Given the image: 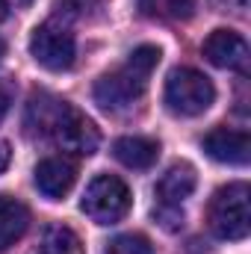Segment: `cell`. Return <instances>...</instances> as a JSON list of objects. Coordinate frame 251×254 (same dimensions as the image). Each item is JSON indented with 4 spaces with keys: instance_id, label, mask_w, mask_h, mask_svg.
<instances>
[{
    "instance_id": "6da1fadb",
    "label": "cell",
    "mask_w": 251,
    "mask_h": 254,
    "mask_svg": "<svg viewBox=\"0 0 251 254\" xmlns=\"http://www.w3.org/2000/svg\"><path fill=\"white\" fill-rule=\"evenodd\" d=\"M24 125L33 136L54 142L57 148L80 154V157L95 154L98 142H101L95 122L51 92H33L27 113H24Z\"/></svg>"
},
{
    "instance_id": "7a4b0ae2",
    "label": "cell",
    "mask_w": 251,
    "mask_h": 254,
    "mask_svg": "<svg viewBox=\"0 0 251 254\" xmlns=\"http://www.w3.org/2000/svg\"><path fill=\"white\" fill-rule=\"evenodd\" d=\"M160 63V48L154 45H139L125 65H119L116 71L104 74L98 83H95V104L110 110V113H119L127 110L133 101L142 98V92L148 89V80L154 74V68Z\"/></svg>"
},
{
    "instance_id": "3957f363",
    "label": "cell",
    "mask_w": 251,
    "mask_h": 254,
    "mask_svg": "<svg viewBox=\"0 0 251 254\" xmlns=\"http://www.w3.org/2000/svg\"><path fill=\"white\" fill-rule=\"evenodd\" d=\"M249 184H228L213 192L210 207H207V225L219 240L240 243L249 237L251 213H249Z\"/></svg>"
},
{
    "instance_id": "277c9868",
    "label": "cell",
    "mask_w": 251,
    "mask_h": 254,
    "mask_svg": "<svg viewBox=\"0 0 251 254\" xmlns=\"http://www.w3.org/2000/svg\"><path fill=\"white\" fill-rule=\"evenodd\" d=\"M163 101H166L169 113L192 119V116H201V113L210 110V104L216 101V89H213L210 77H204L201 71H195V68H175L166 77Z\"/></svg>"
},
{
    "instance_id": "5b68a950",
    "label": "cell",
    "mask_w": 251,
    "mask_h": 254,
    "mask_svg": "<svg viewBox=\"0 0 251 254\" xmlns=\"http://www.w3.org/2000/svg\"><path fill=\"white\" fill-rule=\"evenodd\" d=\"M195 169L189 163H175L154 187V219L166 228V231H178L184 228V201L195 192Z\"/></svg>"
},
{
    "instance_id": "8992f818",
    "label": "cell",
    "mask_w": 251,
    "mask_h": 254,
    "mask_svg": "<svg viewBox=\"0 0 251 254\" xmlns=\"http://www.w3.org/2000/svg\"><path fill=\"white\" fill-rule=\"evenodd\" d=\"M130 190L122 178L116 175H98L89 187H86V195H83V213L98 222V225H116L122 222L130 210Z\"/></svg>"
},
{
    "instance_id": "52a82bcc",
    "label": "cell",
    "mask_w": 251,
    "mask_h": 254,
    "mask_svg": "<svg viewBox=\"0 0 251 254\" xmlns=\"http://www.w3.org/2000/svg\"><path fill=\"white\" fill-rule=\"evenodd\" d=\"M30 54L33 60L48 68V71H68L74 60H77V42H74V33L57 24V21H48L42 27L33 30L30 36Z\"/></svg>"
},
{
    "instance_id": "ba28073f",
    "label": "cell",
    "mask_w": 251,
    "mask_h": 254,
    "mask_svg": "<svg viewBox=\"0 0 251 254\" xmlns=\"http://www.w3.org/2000/svg\"><path fill=\"white\" fill-rule=\"evenodd\" d=\"M201 51H204L207 63H213L216 68H228V71H240V74L249 71V42L234 30H213L204 39Z\"/></svg>"
},
{
    "instance_id": "9c48e42d",
    "label": "cell",
    "mask_w": 251,
    "mask_h": 254,
    "mask_svg": "<svg viewBox=\"0 0 251 254\" xmlns=\"http://www.w3.org/2000/svg\"><path fill=\"white\" fill-rule=\"evenodd\" d=\"M201 148L207 151L210 160L225 163V166H249L251 157V139L246 130L234 127H216L201 139Z\"/></svg>"
},
{
    "instance_id": "30bf717a",
    "label": "cell",
    "mask_w": 251,
    "mask_h": 254,
    "mask_svg": "<svg viewBox=\"0 0 251 254\" xmlns=\"http://www.w3.org/2000/svg\"><path fill=\"white\" fill-rule=\"evenodd\" d=\"M74 181H77V166L68 157H45L36 166V187L51 201H60L63 195H68Z\"/></svg>"
},
{
    "instance_id": "8fae6325",
    "label": "cell",
    "mask_w": 251,
    "mask_h": 254,
    "mask_svg": "<svg viewBox=\"0 0 251 254\" xmlns=\"http://www.w3.org/2000/svg\"><path fill=\"white\" fill-rule=\"evenodd\" d=\"M30 228V210L12 195H0V252L12 249Z\"/></svg>"
},
{
    "instance_id": "7c38bea8",
    "label": "cell",
    "mask_w": 251,
    "mask_h": 254,
    "mask_svg": "<svg viewBox=\"0 0 251 254\" xmlns=\"http://www.w3.org/2000/svg\"><path fill=\"white\" fill-rule=\"evenodd\" d=\"M113 154L127 169H151L160 157V142L148 136H122L116 139Z\"/></svg>"
},
{
    "instance_id": "4fadbf2b",
    "label": "cell",
    "mask_w": 251,
    "mask_h": 254,
    "mask_svg": "<svg viewBox=\"0 0 251 254\" xmlns=\"http://www.w3.org/2000/svg\"><path fill=\"white\" fill-rule=\"evenodd\" d=\"M30 254H83L80 237L65 225H48Z\"/></svg>"
},
{
    "instance_id": "5bb4252c",
    "label": "cell",
    "mask_w": 251,
    "mask_h": 254,
    "mask_svg": "<svg viewBox=\"0 0 251 254\" xmlns=\"http://www.w3.org/2000/svg\"><path fill=\"white\" fill-rule=\"evenodd\" d=\"M145 18L157 21H184L195 12V0H136Z\"/></svg>"
},
{
    "instance_id": "9a60e30c",
    "label": "cell",
    "mask_w": 251,
    "mask_h": 254,
    "mask_svg": "<svg viewBox=\"0 0 251 254\" xmlns=\"http://www.w3.org/2000/svg\"><path fill=\"white\" fill-rule=\"evenodd\" d=\"M107 254H154V246L142 234H122L107 246Z\"/></svg>"
},
{
    "instance_id": "2e32d148",
    "label": "cell",
    "mask_w": 251,
    "mask_h": 254,
    "mask_svg": "<svg viewBox=\"0 0 251 254\" xmlns=\"http://www.w3.org/2000/svg\"><path fill=\"white\" fill-rule=\"evenodd\" d=\"M9 107H12V86L9 83H0V122L6 119Z\"/></svg>"
},
{
    "instance_id": "e0dca14e",
    "label": "cell",
    "mask_w": 251,
    "mask_h": 254,
    "mask_svg": "<svg viewBox=\"0 0 251 254\" xmlns=\"http://www.w3.org/2000/svg\"><path fill=\"white\" fill-rule=\"evenodd\" d=\"M219 6H225V9H231V12H237V15H246L249 0H219Z\"/></svg>"
},
{
    "instance_id": "ac0fdd59",
    "label": "cell",
    "mask_w": 251,
    "mask_h": 254,
    "mask_svg": "<svg viewBox=\"0 0 251 254\" xmlns=\"http://www.w3.org/2000/svg\"><path fill=\"white\" fill-rule=\"evenodd\" d=\"M9 160H12V151H9V145H6V142L0 139V172H3L6 166H9Z\"/></svg>"
},
{
    "instance_id": "d6986e66",
    "label": "cell",
    "mask_w": 251,
    "mask_h": 254,
    "mask_svg": "<svg viewBox=\"0 0 251 254\" xmlns=\"http://www.w3.org/2000/svg\"><path fill=\"white\" fill-rule=\"evenodd\" d=\"M6 12H9V0H0V21L6 18Z\"/></svg>"
},
{
    "instance_id": "ffe728a7",
    "label": "cell",
    "mask_w": 251,
    "mask_h": 254,
    "mask_svg": "<svg viewBox=\"0 0 251 254\" xmlns=\"http://www.w3.org/2000/svg\"><path fill=\"white\" fill-rule=\"evenodd\" d=\"M6 57V45H3V39H0V60Z\"/></svg>"
},
{
    "instance_id": "44dd1931",
    "label": "cell",
    "mask_w": 251,
    "mask_h": 254,
    "mask_svg": "<svg viewBox=\"0 0 251 254\" xmlns=\"http://www.w3.org/2000/svg\"><path fill=\"white\" fill-rule=\"evenodd\" d=\"M27 3H30V0H15V6H27Z\"/></svg>"
}]
</instances>
